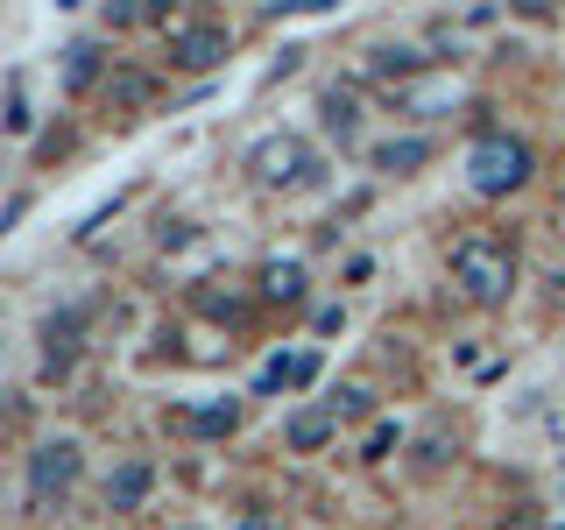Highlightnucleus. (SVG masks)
<instances>
[{"mask_svg":"<svg viewBox=\"0 0 565 530\" xmlns=\"http://www.w3.org/2000/svg\"><path fill=\"white\" fill-rule=\"evenodd\" d=\"M452 290L467 297L473 311H502L509 297H516V247L488 241V234H467L452 247Z\"/></svg>","mask_w":565,"mask_h":530,"instance_id":"nucleus-1","label":"nucleus"},{"mask_svg":"<svg viewBox=\"0 0 565 530\" xmlns=\"http://www.w3.org/2000/svg\"><path fill=\"white\" fill-rule=\"evenodd\" d=\"M530 177H537V156H530L523 135H481L467 149V184L481 191V199H509V191H523Z\"/></svg>","mask_w":565,"mask_h":530,"instance_id":"nucleus-2","label":"nucleus"},{"mask_svg":"<svg viewBox=\"0 0 565 530\" xmlns=\"http://www.w3.org/2000/svg\"><path fill=\"white\" fill-rule=\"evenodd\" d=\"M241 170H247V184H262V191H305L318 177V149L305 135H262Z\"/></svg>","mask_w":565,"mask_h":530,"instance_id":"nucleus-3","label":"nucleus"},{"mask_svg":"<svg viewBox=\"0 0 565 530\" xmlns=\"http://www.w3.org/2000/svg\"><path fill=\"white\" fill-rule=\"evenodd\" d=\"M22 474H29V502L35 509H50V502H64L71 488H78V474H85V446L78 438H35L29 459H22Z\"/></svg>","mask_w":565,"mask_h":530,"instance_id":"nucleus-4","label":"nucleus"},{"mask_svg":"<svg viewBox=\"0 0 565 530\" xmlns=\"http://www.w3.org/2000/svg\"><path fill=\"white\" fill-rule=\"evenodd\" d=\"M234 57V29L226 22H177L170 29V64L177 71H220Z\"/></svg>","mask_w":565,"mask_h":530,"instance_id":"nucleus-5","label":"nucleus"},{"mask_svg":"<svg viewBox=\"0 0 565 530\" xmlns=\"http://www.w3.org/2000/svg\"><path fill=\"white\" fill-rule=\"evenodd\" d=\"M156 93H163V78H156V71L120 64V71H106L99 106H106V114H141V106H156Z\"/></svg>","mask_w":565,"mask_h":530,"instance_id":"nucleus-6","label":"nucleus"},{"mask_svg":"<svg viewBox=\"0 0 565 530\" xmlns=\"http://www.w3.org/2000/svg\"><path fill=\"white\" fill-rule=\"evenodd\" d=\"M431 156H438L431 135H388V141H375V149H367V170H382V177H417Z\"/></svg>","mask_w":565,"mask_h":530,"instance_id":"nucleus-7","label":"nucleus"},{"mask_svg":"<svg viewBox=\"0 0 565 530\" xmlns=\"http://www.w3.org/2000/svg\"><path fill=\"white\" fill-rule=\"evenodd\" d=\"M255 290H262V305H305L311 276H305V262H297V255H269L255 269Z\"/></svg>","mask_w":565,"mask_h":530,"instance_id":"nucleus-8","label":"nucleus"},{"mask_svg":"<svg viewBox=\"0 0 565 530\" xmlns=\"http://www.w3.org/2000/svg\"><path fill=\"white\" fill-rule=\"evenodd\" d=\"M332 438H340V411H332V403H318V411H290V417H282V446H290V453H326Z\"/></svg>","mask_w":565,"mask_h":530,"instance_id":"nucleus-9","label":"nucleus"},{"mask_svg":"<svg viewBox=\"0 0 565 530\" xmlns=\"http://www.w3.org/2000/svg\"><path fill=\"white\" fill-rule=\"evenodd\" d=\"M149 488H156V467H149V459H120V467L106 474V509H120V517H128V509L149 502Z\"/></svg>","mask_w":565,"mask_h":530,"instance_id":"nucleus-10","label":"nucleus"},{"mask_svg":"<svg viewBox=\"0 0 565 530\" xmlns=\"http://www.w3.org/2000/svg\"><path fill=\"white\" fill-rule=\"evenodd\" d=\"M93 85H106L99 43H71V50H64V93H93Z\"/></svg>","mask_w":565,"mask_h":530,"instance_id":"nucleus-11","label":"nucleus"},{"mask_svg":"<svg viewBox=\"0 0 565 530\" xmlns=\"http://www.w3.org/2000/svg\"><path fill=\"white\" fill-rule=\"evenodd\" d=\"M424 64H431V57H424L417 43H375V50H367V71H375V78H417Z\"/></svg>","mask_w":565,"mask_h":530,"instance_id":"nucleus-12","label":"nucleus"},{"mask_svg":"<svg viewBox=\"0 0 565 530\" xmlns=\"http://www.w3.org/2000/svg\"><path fill=\"white\" fill-rule=\"evenodd\" d=\"M184 424H191V438H234L241 403L234 396H212V403H199V411H184Z\"/></svg>","mask_w":565,"mask_h":530,"instance_id":"nucleus-13","label":"nucleus"},{"mask_svg":"<svg viewBox=\"0 0 565 530\" xmlns=\"http://www.w3.org/2000/svg\"><path fill=\"white\" fill-rule=\"evenodd\" d=\"M318 114H326V128L347 141L353 128H361V93H347V85H326V99H318Z\"/></svg>","mask_w":565,"mask_h":530,"instance_id":"nucleus-14","label":"nucleus"},{"mask_svg":"<svg viewBox=\"0 0 565 530\" xmlns=\"http://www.w3.org/2000/svg\"><path fill=\"white\" fill-rule=\"evenodd\" d=\"M0 120H8V135H29L35 128V106H29V78H22V71L8 78V114H0Z\"/></svg>","mask_w":565,"mask_h":530,"instance_id":"nucleus-15","label":"nucleus"},{"mask_svg":"<svg viewBox=\"0 0 565 530\" xmlns=\"http://www.w3.org/2000/svg\"><path fill=\"white\" fill-rule=\"evenodd\" d=\"M332 411H340V424H353V417H375V389H367V382L332 389Z\"/></svg>","mask_w":565,"mask_h":530,"instance_id":"nucleus-16","label":"nucleus"},{"mask_svg":"<svg viewBox=\"0 0 565 530\" xmlns=\"http://www.w3.org/2000/svg\"><path fill=\"white\" fill-rule=\"evenodd\" d=\"M269 375L290 382V389H311V382H318V353H290V361H276Z\"/></svg>","mask_w":565,"mask_h":530,"instance_id":"nucleus-17","label":"nucleus"},{"mask_svg":"<svg viewBox=\"0 0 565 530\" xmlns=\"http://www.w3.org/2000/svg\"><path fill=\"white\" fill-rule=\"evenodd\" d=\"M396 446H403V424H388V417H382L375 432H367V446H361V459H388V453H396Z\"/></svg>","mask_w":565,"mask_h":530,"instance_id":"nucleus-18","label":"nucleus"},{"mask_svg":"<svg viewBox=\"0 0 565 530\" xmlns=\"http://www.w3.org/2000/svg\"><path fill=\"white\" fill-rule=\"evenodd\" d=\"M149 22V0H106V29H135Z\"/></svg>","mask_w":565,"mask_h":530,"instance_id":"nucleus-19","label":"nucleus"},{"mask_svg":"<svg viewBox=\"0 0 565 530\" xmlns=\"http://www.w3.org/2000/svg\"><path fill=\"white\" fill-rule=\"evenodd\" d=\"M64 149H71V135H64V128H50L43 141H35V163H50V156H64Z\"/></svg>","mask_w":565,"mask_h":530,"instance_id":"nucleus-20","label":"nucleus"},{"mask_svg":"<svg viewBox=\"0 0 565 530\" xmlns=\"http://www.w3.org/2000/svg\"><path fill=\"white\" fill-rule=\"evenodd\" d=\"M509 8H516V14H530V22H537V14H552V0H509Z\"/></svg>","mask_w":565,"mask_h":530,"instance_id":"nucleus-21","label":"nucleus"},{"mask_svg":"<svg viewBox=\"0 0 565 530\" xmlns=\"http://www.w3.org/2000/svg\"><path fill=\"white\" fill-rule=\"evenodd\" d=\"M177 8H184V0H149V22H170Z\"/></svg>","mask_w":565,"mask_h":530,"instance_id":"nucleus-22","label":"nucleus"},{"mask_svg":"<svg viewBox=\"0 0 565 530\" xmlns=\"http://www.w3.org/2000/svg\"><path fill=\"white\" fill-rule=\"evenodd\" d=\"M558 241H565V205H558Z\"/></svg>","mask_w":565,"mask_h":530,"instance_id":"nucleus-23","label":"nucleus"}]
</instances>
